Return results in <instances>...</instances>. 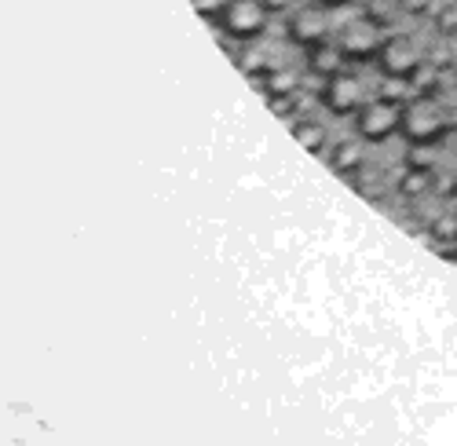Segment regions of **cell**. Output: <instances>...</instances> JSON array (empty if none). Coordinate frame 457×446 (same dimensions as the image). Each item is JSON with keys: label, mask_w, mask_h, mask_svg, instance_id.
Listing matches in <instances>:
<instances>
[{"label": "cell", "mask_w": 457, "mask_h": 446, "mask_svg": "<svg viewBox=\"0 0 457 446\" xmlns=\"http://www.w3.org/2000/svg\"><path fill=\"white\" fill-rule=\"evenodd\" d=\"M450 121H446V106L436 95H417L410 103H403V136L413 146H428L439 136H446Z\"/></svg>", "instance_id": "1"}, {"label": "cell", "mask_w": 457, "mask_h": 446, "mask_svg": "<svg viewBox=\"0 0 457 446\" xmlns=\"http://www.w3.org/2000/svg\"><path fill=\"white\" fill-rule=\"evenodd\" d=\"M355 128H359V136L366 143L392 139L395 132H403V103L399 99H388V95L366 99V106L359 110V118H355Z\"/></svg>", "instance_id": "2"}, {"label": "cell", "mask_w": 457, "mask_h": 446, "mask_svg": "<svg viewBox=\"0 0 457 446\" xmlns=\"http://www.w3.org/2000/svg\"><path fill=\"white\" fill-rule=\"evenodd\" d=\"M220 26L231 37H238V41H249V37L263 33V26H268V4L263 0H223Z\"/></svg>", "instance_id": "3"}, {"label": "cell", "mask_w": 457, "mask_h": 446, "mask_svg": "<svg viewBox=\"0 0 457 446\" xmlns=\"http://www.w3.org/2000/svg\"><path fill=\"white\" fill-rule=\"evenodd\" d=\"M377 62L385 70V78H410V73L421 66V45L413 41L410 33H392L385 37V45L377 52Z\"/></svg>", "instance_id": "4"}, {"label": "cell", "mask_w": 457, "mask_h": 446, "mask_svg": "<svg viewBox=\"0 0 457 446\" xmlns=\"http://www.w3.org/2000/svg\"><path fill=\"white\" fill-rule=\"evenodd\" d=\"M322 103L326 110H333L337 118H348V114H359L366 106V85L355 78V73H333L326 78V88H322Z\"/></svg>", "instance_id": "5"}, {"label": "cell", "mask_w": 457, "mask_h": 446, "mask_svg": "<svg viewBox=\"0 0 457 446\" xmlns=\"http://www.w3.org/2000/svg\"><path fill=\"white\" fill-rule=\"evenodd\" d=\"M289 37L296 45H319V41H326L329 37V8L326 4H308V8H300L293 19H289Z\"/></svg>", "instance_id": "6"}, {"label": "cell", "mask_w": 457, "mask_h": 446, "mask_svg": "<svg viewBox=\"0 0 457 446\" xmlns=\"http://www.w3.org/2000/svg\"><path fill=\"white\" fill-rule=\"evenodd\" d=\"M380 45H385V37L373 19H352L340 33V48L348 52V59H370L380 52Z\"/></svg>", "instance_id": "7"}, {"label": "cell", "mask_w": 457, "mask_h": 446, "mask_svg": "<svg viewBox=\"0 0 457 446\" xmlns=\"http://www.w3.org/2000/svg\"><path fill=\"white\" fill-rule=\"evenodd\" d=\"M345 62H348V52L340 48V41H337V45L319 41V45H312V52H308V66H312L315 73H322V78H333V73H340V70H345Z\"/></svg>", "instance_id": "8"}, {"label": "cell", "mask_w": 457, "mask_h": 446, "mask_svg": "<svg viewBox=\"0 0 457 446\" xmlns=\"http://www.w3.org/2000/svg\"><path fill=\"white\" fill-rule=\"evenodd\" d=\"M293 136H296V143L303 146V151H312V154H322V146H326V139H329L319 121H300V125L293 128Z\"/></svg>", "instance_id": "9"}, {"label": "cell", "mask_w": 457, "mask_h": 446, "mask_svg": "<svg viewBox=\"0 0 457 446\" xmlns=\"http://www.w3.org/2000/svg\"><path fill=\"white\" fill-rule=\"evenodd\" d=\"M428 183H432V172H410V176L403 179V191H406V194H413V191H425Z\"/></svg>", "instance_id": "10"}, {"label": "cell", "mask_w": 457, "mask_h": 446, "mask_svg": "<svg viewBox=\"0 0 457 446\" xmlns=\"http://www.w3.org/2000/svg\"><path fill=\"white\" fill-rule=\"evenodd\" d=\"M263 4H268V12H282V8L293 4V0H263Z\"/></svg>", "instance_id": "11"}, {"label": "cell", "mask_w": 457, "mask_h": 446, "mask_svg": "<svg viewBox=\"0 0 457 446\" xmlns=\"http://www.w3.org/2000/svg\"><path fill=\"white\" fill-rule=\"evenodd\" d=\"M319 4H326V8H345V4H352V0H319Z\"/></svg>", "instance_id": "12"}]
</instances>
